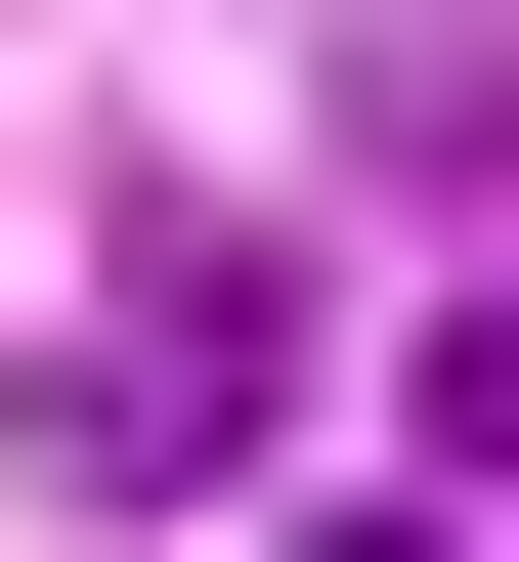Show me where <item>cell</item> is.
<instances>
[{
  "label": "cell",
  "mask_w": 519,
  "mask_h": 562,
  "mask_svg": "<svg viewBox=\"0 0 519 562\" xmlns=\"http://www.w3.org/2000/svg\"><path fill=\"white\" fill-rule=\"evenodd\" d=\"M217 476H260V260H131L44 347V519H217Z\"/></svg>",
  "instance_id": "6da1fadb"
},
{
  "label": "cell",
  "mask_w": 519,
  "mask_h": 562,
  "mask_svg": "<svg viewBox=\"0 0 519 562\" xmlns=\"http://www.w3.org/2000/svg\"><path fill=\"white\" fill-rule=\"evenodd\" d=\"M433 432H476V476H519V260H476V303H433Z\"/></svg>",
  "instance_id": "7a4b0ae2"
},
{
  "label": "cell",
  "mask_w": 519,
  "mask_h": 562,
  "mask_svg": "<svg viewBox=\"0 0 519 562\" xmlns=\"http://www.w3.org/2000/svg\"><path fill=\"white\" fill-rule=\"evenodd\" d=\"M303 562H433V519H390V476H347V519H303Z\"/></svg>",
  "instance_id": "3957f363"
}]
</instances>
